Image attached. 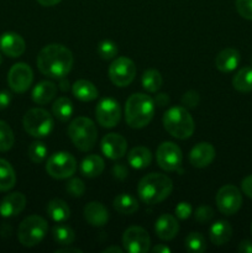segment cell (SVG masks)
<instances>
[{"instance_id": "6da1fadb", "label": "cell", "mask_w": 252, "mask_h": 253, "mask_svg": "<svg viewBox=\"0 0 252 253\" xmlns=\"http://www.w3.org/2000/svg\"><path fill=\"white\" fill-rule=\"evenodd\" d=\"M73 54L66 46L51 43L44 46L37 56V67L43 76L64 78L73 67Z\"/></svg>"}, {"instance_id": "7a4b0ae2", "label": "cell", "mask_w": 252, "mask_h": 253, "mask_svg": "<svg viewBox=\"0 0 252 253\" xmlns=\"http://www.w3.org/2000/svg\"><path fill=\"white\" fill-rule=\"evenodd\" d=\"M172 190V179L162 173H150L145 175L137 185L138 197L148 205H155L166 200Z\"/></svg>"}, {"instance_id": "3957f363", "label": "cell", "mask_w": 252, "mask_h": 253, "mask_svg": "<svg viewBox=\"0 0 252 253\" xmlns=\"http://www.w3.org/2000/svg\"><path fill=\"white\" fill-rule=\"evenodd\" d=\"M155 108V101L150 95H146L143 93L132 94L126 100V123L132 128L145 127L153 119Z\"/></svg>"}, {"instance_id": "277c9868", "label": "cell", "mask_w": 252, "mask_h": 253, "mask_svg": "<svg viewBox=\"0 0 252 253\" xmlns=\"http://www.w3.org/2000/svg\"><path fill=\"white\" fill-rule=\"evenodd\" d=\"M163 126L166 131L178 140H187L195 128L194 120L184 106H173L163 115Z\"/></svg>"}, {"instance_id": "5b68a950", "label": "cell", "mask_w": 252, "mask_h": 253, "mask_svg": "<svg viewBox=\"0 0 252 253\" xmlns=\"http://www.w3.org/2000/svg\"><path fill=\"white\" fill-rule=\"evenodd\" d=\"M68 136L79 151H90L95 146L98 130L93 120L85 116H78L68 125Z\"/></svg>"}, {"instance_id": "8992f818", "label": "cell", "mask_w": 252, "mask_h": 253, "mask_svg": "<svg viewBox=\"0 0 252 253\" xmlns=\"http://www.w3.org/2000/svg\"><path fill=\"white\" fill-rule=\"evenodd\" d=\"M48 230L46 220L39 215H30L25 217L17 230V237L22 246L35 247L44 239Z\"/></svg>"}, {"instance_id": "52a82bcc", "label": "cell", "mask_w": 252, "mask_h": 253, "mask_svg": "<svg viewBox=\"0 0 252 253\" xmlns=\"http://www.w3.org/2000/svg\"><path fill=\"white\" fill-rule=\"evenodd\" d=\"M25 131L32 137H46L53 130V118L47 110L42 108H32L22 119Z\"/></svg>"}, {"instance_id": "ba28073f", "label": "cell", "mask_w": 252, "mask_h": 253, "mask_svg": "<svg viewBox=\"0 0 252 253\" xmlns=\"http://www.w3.org/2000/svg\"><path fill=\"white\" fill-rule=\"evenodd\" d=\"M46 170L54 179H67L76 173L77 161L71 153L56 152L47 160Z\"/></svg>"}, {"instance_id": "9c48e42d", "label": "cell", "mask_w": 252, "mask_h": 253, "mask_svg": "<svg viewBox=\"0 0 252 253\" xmlns=\"http://www.w3.org/2000/svg\"><path fill=\"white\" fill-rule=\"evenodd\" d=\"M136 77V66L132 59L119 57L109 66V78L116 86L130 85Z\"/></svg>"}, {"instance_id": "30bf717a", "label": "cell", "mask_w": 252, "mask_h": 253, "mask_svg": "<svg viewBox=\"0 0 252 253\" xmlns=\"http://www.w3.org/2000/svg\"><path fill=\"white\" fill-rule=\"evenodd\" d=\"M216 207L221 214L234 215L240 210L242 205V195L237 187L232 184L224 185L216 193Z\"/></svg>"}, {"instance_id": "8fae6325", "label": "cell", "mask_w": 252, "mask_h": 253, "mask_svg": "<svg viewBox=\"0 0 252 253\" xmlns=\"http://www.w3.org/2000/svg\"><path fill=\"white\" fill-rule=\"evenodd\" d=\"M156 160L158 166L166 172H174L180 167L183 161V153L179 146L174 142L166 141L162 142L156 152Z\"/></svg>"}, {"instance_id": "7c38bea8", "label": "cell", "mask_w": 252, "mask_h": 253, "mask_svg": "<svg viewBox=\"0 0 252 253\" xmlns=\"http://www.w3.org/2000/svg\"><path fill=\"white\" fill-rule=\"evenodd\" d=\"M34 81V72L27 63L20 62L14 64L7 73V83L15 93H25L31 86Z\"/></svg>"}, {"instance_id": "4fadbf2b", "label": "cell", "mask_w": 252, "mask_h": 253, "mask_svg": "<svg viewBox=\"0 0 252 253\" xmlns=\"http://www.w3.org/2000/svg\"><path fill=\"white\" fill-rule=\"evenodd\" d=\"M95 116L99 125L103 127H115L121 119V109L118 101L113 98H104L95 108Z\"/></svg>"}, {"instance_id": "5bb4252c", "label": "cell", "mask_w": 252, "mask_h": 253, "mask_svg": "<svg viewBox=\"0 0 252 253\" xmlns=\"http://www.w3.org/2000/svg\"><path fill=\"white\" fill-rule=\"evenodd\" d=\"M123 245L128 253H146L150 250V235L142 227L131 226L124 232Z\"/></svg>"}, {"instance_id": "9a60e30c", "label": "cell", "mask_w": 252, "mask_h": 253, "mask_svg": "<svg viewBox=\"0 0 252 253\" xmlns=\"http://www.w3.org/2000/svg\"><path fill=\"white\" fill-rule=\"evenodd\" d=\"M101 151L110 160H120L126 155L127 141L119 133H108L101 140Z\"/></svg>"}, {"instance_id": "2e32d148", "label": "cell", "mask_w": 252, "mask_h": 253, "mask_svg": "<svg viewBox=\"0 0 252 253\" xmlns=\"http://www.w3.org/2000/svg\"><path fill=\"white\" fill-rule=\"evenodd\" d=\"M0 49L5 56L17 58L26 49V43L16 32H5L0 36Z\"/></svg>"}, {"instance_id": "e0dca14e", "label": "cell", "mask_w": 252, "mask_h": 253, "mask_svg": "<svg viewBox=\"0 0 252 253\" xmlns=\"http://www.w3.org/2000/svg\"><path fill=\"white\" fill-rule=\"evenodd\" d=\"M215 148L209 142H200L192 148L189 153V162L195 168H205L214 161Z\"/></svg>"}, {"instance_id": "ac0fdd59", "label": "cell", "mask_w": 252, "mask_h": 253, "mask_svg": "<svg viewBox=\"0 0 252 253\" xmlns=\"http://www.w3.org/2000/svg\"><path fill=\"white\" fill-rule=\"evenodd\" d=\"M26 207V197L20 192L5 195L0 202V215L2 217L17 216Z\"/></svg>"}, {"instance_id": "d6986e66", "label": "cell", "mask_w": 252, "mask_h": 253, "mask_svg": "<svg viewBox=\"0 0 252 253\" xmlns=\"http://www.w3.org/2000/svg\"><path fill=\"white\" fill-rule=\"evenodd\" d=\"M155 231L161 240L170 241L177 236L178 231H179V224L173 215L163 214L156 221Z\"/></svg>"}, {"instance_id": "ffe728a7", "label": "cell", "mask_w": 252, "mask_h": 253, "mask_svg": "<svg viewBox=\"0 0 252 253\" xmlns=\"http://www.w3.org/2000/svg\"><path fill=\"white\" fill-rule=\"evenodd\" d=\"M84 219L94 227L106 225L109 220L108 209L99 202H90L84 207Z\"/></svg>"}, {"instance_id": "44dd1931", "label": "cell", "mask_w": 252, "mask_h": 253, "mask_svg": "<svg viewBox=\"0 0 252 253\" xmlns=\"http://www.w3.org/2000/svg\"><path fill=\"white\" fill-rule=\"evenodd\" d=\"M240 52L235 48H225L217 53L215 58V67L220 72L229 73V72L235 71L240 63Z\"/></svg>"}, {"instance_id": "7402d4cb", "label": "cell", "mask_w": 252, "mask_h": 253, "mask_svg": "<svg viewBox=\"0 0 252 253\" xmlns=\"http://www.w3.org/2000/svg\"><path fill=\"white\" fill-rule=\"evenodd\" d=\"M210 241L215 245V246H222L226 245L230 241L232 236V227L225 220H219L215 224L211 225L209 231Z\"/></svg>"}, {"instance_id": "603a6c76", "label": "cell", "mask_w": 252, "mask_h": 253, "mask_svg": "<svg viewBox=\"0 0 252 253\" xmlns=\"http://www.w3.org/2000/svg\"><path fill=\"white\" fill-rule=\"evenodd\" d=\"M57 94V85L53 82H40L32 90V100L39 105L48 104Z\"/></svg>"}, {"instance_id": "cb8c5ba5", "label": "cell", "mask_w": 252, "mask_h": 253, "mask_svg": "<svg viewBox=\"0 0 252 253\" xmlns=\"http://www.w3.org/2000/svg\"><path fill=\"white\" fill-rule=\"evenodd\" d=\"M127 162L135 169H145L152 162V153L143 146H136L128 152Z\"/></svg>"}, {"instance_id": "d4e9b609", "label": "cell", "mask_w": 252, "mask_h": 253, "mask_svg": "<svg viewBox=\"0 0 252 253\" xmlns=\"http://www.w3.org/2000/svg\"><path fill=\"white\" fill-rule=\"evenodd\" d=\"M105 168L104 160L98 155H89L82 161L81 163V172L84 177L95 178L103 173Z\"/></svg>"}, {"instance_id": "484cf974", "label": "cell", "mask_w": 252, "mask_h": 253, "mask_svg": "<svg viewBox=\"0 0 252 253\" xmlns=\"http://www.w3.org/2000/svg\"><path fill=\"white\" fill-rule=\"evenodd\" d=\"M73 95L81 101H93L98 98V89L91 82L85 79H79L72 86Z\"/></svg>"}, {"instance_id": "4316f807", "label": "cell", "mask_w": 252, "mask_h": 253, "mask_svg": "<svg viewBox=\"0 0 252 253\" xmlns=\"http://www.w3.org/2000/svg\"><path fill=\"white\" fill-rule=\"evenodd\" d=\"M47 214L54 222H64L71 216V209L62 199H53L47 205Z\"/></svg>"}, {"instance_id": "83f0119b", "label": "cell", "mask_w": 252, "mask_h": 253, "mask_svg": "<svg viewBox=\"0 0 252 253\" xmlns=\"http://www.w3.org/2000/svg\"><path fill=\"white\" fill-rule=\"evenodd\" d=\"M16 183V174L7 161L0 158V192H7L12 189Z\"/></svg>"}, {"instance_id": "f1b7e54d", "label": "cell", "mask_w": 252, "mask_h": 253, "mask_svg": "<svg viewBox=\"0 0 252 253\" xmlns=\"http://www.w3.org/2000/svg\"><path fill=\"white\" fill-rule=\"evenodd\" d=\"M232 85L237 91H252V67H244L232 78Z\"/></svg>"}, {"instance_id": "f546056e", "label": "cell", "mask_w": 252, "mask_h": 253, "mask_svg": "<svg viewBox=\"0 0 252 253\" xmlns=\"http://www.w3.org/2000/svg\"><path fill=\"white\" fill-rule=\"evenodd\" d=\"M114 208L119 214L123 215H131L138 209V203L132 195L130 194H119L118 197L114 199Z\"/></svg>"}, {"instance_id": "4dcf8cb0", "label": "cell", "mask_w": 252, "mask_h": 253, "mask_svg": "<svg viewBox=\"0 0 252 253\" xmlns=\"http://www.w3.org/2000/svg\"><path fill=\"white\" fill-rule=\"evenodd\" d=\"M52 113L59 121H68L73 115V104L68 98L61 96L52 105Z\"/></svg>"}, {"instance_id": "1f68e13d", "label": "cell", "mask_w": 252, "mask_h": 253, "mask_svg": "<svg viewBox=\"0 0 252 253\" xmlns=\"http://www.w3.org/2000/svg\"><path fill=\"white\" fill-rule=\"evenodd\" d=\"M52 235H53L54 241L62 246H69L76 240V232L72 227L67 226V225H56L53 227Z\"/></svg>"}, {"instance_id": "d6a6232c", "label": "cell", "mask_w": 252, "mask_h": 253, "mask_svg": "<svg viewBox=\"0 0 252 253\" xmlns=\"http://www.w3.org/2000/svg\"><path fill=\"white\" fill-rule=\"evenodd\" d=\"M163 78L157 69H147L142 76V86L150 93H156L162 86Z\"/></svg>"}, {"instance_id": "836d02e7", "label": "cell", "mask_w": 252, "mask_h": 253, "mask_svg": "<svg viewBox=\"0 0 252 253\" xmlns=\"http://www.w3.org/2000/svg\"><path fill=\"white\" fill-rule=\"evenodd\" d=\"M185 249L189 252H204L207 250V244H205V239L200 232H190L184 241Z\"/></svg>"}, {"instance_id": "e575fe53", "label": "cell", "mask_w": 252, "mask_h": 253, "mask_svg": "<svg viewBox=\"0 0 252 253\" xmlns=\"http://www.w3.org/2000/svg\"><path fill=\"white\" fill-rule=\"evenodd\" d=\"M15 137L9 124L0 120V152H6L14 146Z\"/></svg>"}, {"instance_id": "d590c367", "label": "cell", "mask_w": 252, "mask_h": 253, "mask_svg": "<svg viewBox=\"0 0 252 253\" xmlns=\"http://www.w3.org/2000/svg\"><path fill=\"white\" fill-rule=\"evenodd\" d=\"M47 147L44 146L43 142L41 141H35L31 145L29 146V150H27V155H29V158L31 160V162L36 163H42L47 157Z\"/></svg>"}, {"instance_id": "8d00e7d4", "label": "cell", "mask_w": 252, "mask_h": 253, "mask_svg": "<svg viewBox=\"0 0 252 253\" xmlns=\"http://www.w3.org/2000/svg\"><path fill=\"white\" fill-rule=\"evenodd\" d=\"M98 53L105 61H110V59L115 58L118 54V47L110 40H105L101 41L98 46Z\"/></svg>"}, {"instance_id": "74e56055", "label": "cell", "mask_w": 252, "mask_h": 253, "mask_svg": "<svg viewBox=\"0 0 252 253\" xmlns=\"http://www.w3.org/2000/svg\"><path fill=\"white\" fill-rule=\"evenodd\" d=\"M66 190L71 197L74 198H81L82 195L85 193V184L82 179L79 178H73L69 180L66 185Z\"/></svg>"}, {"instance_id": "f35d334b", "label": "cell", "mask_w": 252, "mask_h": 253, "mask_svg": "<svg viewBox=\"0 0 252 253\" xmlns=\"http://www.w3.org/2000/svg\"><path fill=\"white\" fill-rule=\"evenodd\" d=\"M195 220L199 224H207L214 216V210L209 207V205H200L197 210H195Z\"/></svg>"}, {"instance_id": "ab89813d", "label": "cell", "mask_w": 252, "mask_h": 253, "mask_svg": "<svg viewBox=\"0 0 252 253\" xmlns=\"http://www.w3.org/2000/svg\"><path fill=\"white\" fill-rule=\"evenodd\" d=\"M236 10L246 20H252V0H236Z\"/></svg>"}, {"instance_id": "60d3db41", "label": "cell", "mask_w": 252, "mask_h": 253, "mask_svg": "<svg viewBox=\"0 0 252 253\" xmlns=\"http://www.w3.org/2000/svg\"><path fill=\"white\" fill-rule=\"evenodd\" d=\"M200 96L195 90H189L182 96V105L185 109H194L199 105Z\"/></svg>"}, {"instance_id": "b9f144b4", "label": "cell", "mask_w": 252, "mask_h": 253, "mask_svg": "<svg viewBox=\"0 0 252 253\" xmlns=\"http://www.w3.org/2000/svg\"><path fill=\"white\" fill-rule=\"evenodd\" d=\"M174 212H175V216H177L179 220H187L188 217L192 215L193 208L189 203L180 202L179 204L175 207Z\"/></svg>"}, {"instance_id": "7bdbcfd3", "label": "cell", "mask_w": 252, "mask_h": 253, "mask_svg": "<svg viewBox=\"0 0 252 253\" xmlns=\"http://www.w3.org/2000/svg\"><path fill=\"white\" fill-rule=\"evenodd\" d=\"M113 174L116 179L124 180L127 177V168L123 165V163H118L113 167Z\"/></svg>"}, {"instance_id": "ee69618b", "label": "cell", "mask_w": 252, "mask_h": 253, "mask_svg": "<svg viewBox=\"0 0 252 253\" xmlns=\"http://www.w3.org/2000/svg\"><path fill=\"white\" fill-rule=\"evenodd\" d=\"M241 189L245 193V195L252 199V174L244 178V180L241 182Z\"/></svg>"}, {"instance_id": "f6af8a7d", "label": "cell", "mask_w": 252, "mask_h": 253, "mask_svg": "<svg viewBox=\"0 0 252 253\" xmlns=\"http://www.w3.org/2000/svg\"><path fill=\"white\" fill-rule=\"evenodd\" d=\"M11 103V94L6 90L0 91V110H4Z\"/></svg>"}, {"instance_id": "bcb514c9", "label": "cell", "mask_w": 252, "mask_h": 253, "mask_svg": "<svg viewBox=\"0 0 252 253\" xmlns=\"http://www.w3.org/2000/svg\"><path fill=\"white\" fill-rule=\"evenodd\" d=\"M153 101H155V105L160 106V108H163V106L169 105L170 99H169V96H168V94L160 93V94H157V95H156L155 100H153Z\"/></svg>"}, {"instance_id": "7dc6e473", "label": "cell", "mask_w": 252, "mask_h": 253, "mask_svg": "<svg viewBox=\"0 0 252 253\" xmlns=\"http://www.w3.org/2000/svg\"><path fill=\"white\" fill-rule=\"evenodd\" d=\"M237 251L240 253H252V242L249 240H244V241L240 242Z\"/></svg>"}, {"instance_id": "c3c4849f", "label": "cell", "mask_w": 252, "mask_h": 253, "mask_svg": "<svg viewBox=\"0 0 252 253\" xmlns=\"http://www.w3.org/2000/svg\"><path fill=\"white\" fill-rule=\"evenodd\" d=\"M153 253H170V250L166 245H157L152 249Z\"/></svg>"}, {"instance_id": "681fc988", "label": "cell", "mask_w": 252, "mask_h": 253, "mask_svg": "<svg viewBox=\"0 0 252 253\" xmlns=\"http://www.w3.org/2000/svg\"><path fill=\"white\" fill-rule=\"evenodd\" d=\"M62 0H37V2L42 5V6H54V5H57Z\"/></svg>"}, {"instance_id": "f907efd6", "label": "cell", "mask_w": 252, "mask_h": 253, "mask_svg": "<svg viewBox=\"0 0 252 253\" xmlns=\"http://www.w3.org/2000/svg\"><path fill=\"white\" fill-rule=\"evenodd\" d=\"M82 253L83 251L79 249H76V247H64V249L61 250H56V253Z\"/></svg>"}, {"instance_id": "816d5d0a", "label": "cell", "mask_w": 252, "mask_h": 253, "mask_svg": "<svg viewBox=\"0 0 252 253\" xmlns=\"http://www.w3.org/2000/svg\"><path fill=\"white\" fill-rule=\"evenodd\" d=\"M59 85H61V89L63 91L68 90V89H69V82L67 81V79L61 78V82H59Z\"/></svg>"}, {"instance_id": "f5cc1de1", "label": "cell", "mask_w": 252, "mask_h": 253, "mask_svg": "<svg viewBox=\"0 0 252 253\" xmlns=\"http://www.w3.org/2000/svg\"><path fill=\"white\" fill-rule=\"evenodd\" d=\"M104 253H110V252H118V253H123V250L120 249V247H116V246H111V247H108V249H105L103 251Z\"/></svg>"}, {"instance_id": "db71d44e", "label": "cell", "mask_w": 252, "mask_h": 253, "mask_svg": "<svg viewBox=\"0 0 252 253\" xmlns=\"http://www.w3.org/2000/svg\"><path fill=\"white\" fill-rule=\"evenodd\" d=\"M2 63V57H1V54H0V64Z\"/></svg>"}, {"instance_id": "11a10c76", "label": "cell", "mask_w": 252, "mask_h": 253, "mask_svg": "<svg viewBox=\"0 0 252 253\" xmlns=\"http://www.w3.org/2000/svg\"><path fill=\"white\" fill-rule=\"evenodd\" d=\"M251 234H252V225H251Z\"/></svg>"}]
</instances>
